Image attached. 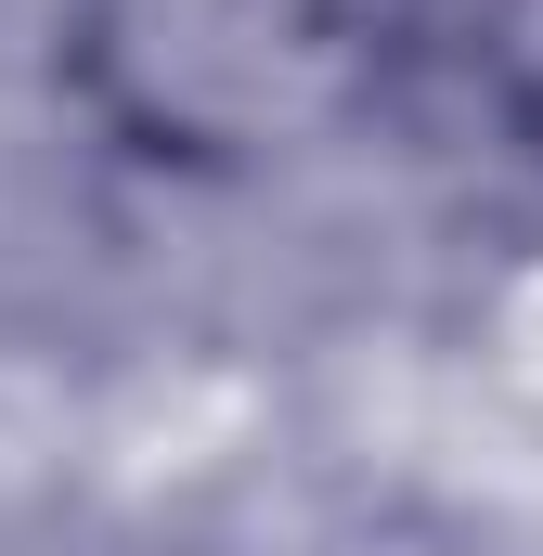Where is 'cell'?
Listing matches in <instances>:
<instances>
[{"instance_id": "obj_1", "label": "cell", "mask_w": 543, "mask_h": 556, "mask_svg": "<svg viewBox=\"0 0 543 556\" xmlns=\"http://www.w3.org/2000/svg\"><path fill=\"white\" fill-rule=\"evenodd\" d=\"M363 0H104V65L142 130H260L285 91L350 65Z\"/></svg>"}, {"instance_id": "obj_2", "label": "cell", "mask_w": 543, "mask_h": 556, "mask_svg": "<svg viewBox=\"0 0 543 556\" xmlns=\"http://www.w3.org/2000/svg\"><path fill=\"white\" fill-rule=\"evenodd\" d=\"M492 78H505V117L543 142V0H505L492 13Z\"/></svg>"}]
</instances>
